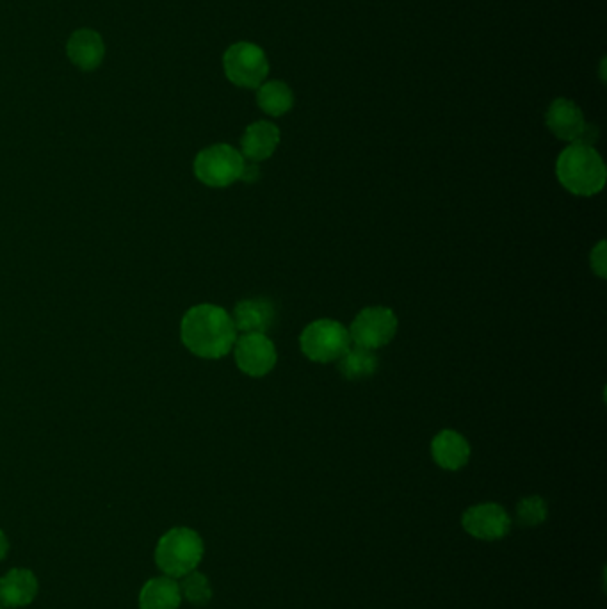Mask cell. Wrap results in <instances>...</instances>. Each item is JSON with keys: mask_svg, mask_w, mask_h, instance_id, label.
<instances>
[{"mask_svg": "<svg viewBox=\"0 0 607 609\" xmlns=\"http://www.w3.org/2000/svg\"><path fill=\"white\" fill-rule=\"evenodd\" d=\"M187 350L202 358L225 357L237 339L234 319L218 305L202 303L186 312L180 326Z\"/></svg>", "mask_w": 607, "mask_h": 609, "instance_id": "obj_1", "label": "cell"}, {"mask_svg": "<svg viewBox=\"0 0 607 609\" xmlns=\"http://www.w3.org/2000/svg\"><path fill=\"white\" fill-rule=\"evenodd\" d=\"M559 184L572 195H599L606 186L607 170L604 159L591 145L572 143L565 148L556 163Z\"/></svg>", "mask_w": 607, "mask_h": 609, "instance_id": "obj_2", "label": "cell"}, {"mask_svg": "<svg viewBox=\"0 0 607 609\" xmlns=\"http://www.w3.org/2000/svg\"><path fill=\"white\" fill-rule=\"evenodd\" d=\"M202 536L195 529L173 528L162 536L155 549V563L168 577H184L202 563Z\"/></svg>", "mask_w": 607, "mask_h": 609, "instance_id": "obj_3", "label": "cell"}, {"mask_svg": "<svg viewBox=\"0 0 607 609\" xmlns=\"http://www.w3.org/2000/svg\"><path fill=\"white\" fill-rule=\"evenodd\" d=\"M303 355L316 364L337 362L351 348L346 326L335 319H317L301 332Z\"/></svg>", "mask_w": 607, "mask_h": 609, "instance_id": "obj_4", "label": "cell"}, {"mask_svg": "<svg viewBox=\"0 0 607 609\" xmlns=\"http://www.w3.org/2000/svg\"><path fill=\"white\" fill-rule=\"evenodd\" d=\"M223 68L228 81L235 86L257 90L266 82L269 74L268 56L259 45L250 41H239L225 52Z\"/></svg>", "mask_w": 607, "mask_h": 609, "instance_id": "obj_5", "label": "cell"}, {"mask_svg": "<svg viewBox=\"0 0 607 609\" xmlns=\"http://www.w3.org/2000/svg\"><path fill=\"white\" fill-rule=\"evenodd\" d=\"M244 157L237 148L219 143L205 148L195 159V175L209 187H228L241 179Z\"/></svg>", "mask_w": 607, "mask_h": 609, "instance_id": "obj_6", "label": "cell"}, {"mask_svg": "<svg viewBox=\"0 0 607 609\" xmlns=\"http://www.w3.org/2000/svg\"><path fill=\"white\" fill-rule=\"evenodd\" d=\"M397 333V316L387 307H367L360 310L349 326V337L355 346L367 350H380L387 346Z\"/></svg>", "mask_w": 607, "mask_h": 609, "instance_id": "obj_7", "label": "cell"}, {"mask_svg": "<svg viewBox=\"0 0 607 609\" xmlns=\"http://www.w3.org/2000/svg\"><path fill=\"white\" fill-rule=\"evenodd\" d=\"M235 364L251 378H262L276 366V348L266 333H243L234 344Z\"/></svg>", "mask_w": 607, "mask_h": 609, "instance_id": "obj_8", "label": "cell"}, {"mask_svg": "<svg viewBox=\"0 0 607 609\" xmlns=\"http://www.w3.org/2000/svg\"><path fill=\"white\" fill-rule=\"evenodd\" d=\"M462 526L470 536L494 542L510 533L511 520L501 504L483 503L463 513Z\"/></svg>", "mask_w": 607, "mask_h": 609, "instance_id": "obj_9", "label": "cell"}, {"mask_svg": "<svg viewBox=\"0 0 607 609\" xmlns=\"http://www.w3.org/2000/svg\"><path fill=\"white\" fill-rule=\"evenodd\" d=\"M545 123L556 138L570 143H577L588 125L581 107L568 98H556L552 102L545 114Z\"/></svg>", "mask_w": 607, "mask_h": 609, "instance_id": "obj_10", "label": "cell"}, {"mask_svg": "<svg viewBox=\"0 0 607 609\" xmlns=\"http://www.w3.org/2000/svg\"><path fill=\"white\" fill-rule=\"evenodd\" d=\"M235 330L243 333H266L276 319L275 303L269 298L239 301L234 309Z\"/></svg>", "mask_w": 607, "mask_h": 609, "instance_id": "obj_11", "label": "cell"}, {"mask_svg": "<svg viewBox=\"0 0 607 609\" xmlns=\"http://www.w3.org/2000/svg\"><path fill=\"white\" fill-rule=\"evenodd\" d=\"M280 129L275 123L260 120V122L251 123L248 129L244 130L243 139H241V154L246 157L251 163H260L266 161L271 155L275 154L276 148L280 145Z\"/></svg>", "mask_w": 607, "mask_h": 609, "instance_id": "obj_12", "label": "cell"}, {"mask_svg": "<svg viewBox=\"0 0 607 609\" xmlns=\"http://www.w3.org/2000/svg\"><path fill=\"white\" fill-rule=\"evenodd\" d=\"M431 456L438 467L446 471H460L470 460L469 440L458 431H440L431 442Z\"/></svg>", "mask_w": 607, "mask_h": 609, "instance_id": "obj_13", "label": "cell"}, {"mask_svg": "<svg viewBox=\"0 0 607 609\" xmlns=\"http://www.w3.org/2000/svg\"><path fill=\"white\" fill-rule=\"evenodd\" d=\"M38 595V579L31 570L13 569L0 579V604L4 608H24Z\"/></svg>", "mask_w": 607, "mask_h": 609, "instance_id": "obj_14", "label": "cell"}, {"mask_svg": "<svg viewBox=\"0 0 607 609\" xmlns=\"http://www.w3.org/2000/svg\"><path fill=\"white\" fill-rule=\"evenodd\" d=\"M66 50L73 65L79 66L84 72L95 70L106 54L102 36L91 29H81L73 33Z\"/></svg>", "mask_w": 607, "mask_h": 609, "instance_id": "obj_15", "label": "cell"}, {"mask_svg": "<svg viewBox=\"0 0 607 609\" xmlns=\"http://www.w3.org/2000/svg\"><path fill=\"white\" fill-rule=\"evenodd\" d=\"M180 586L173 577H154L139 593V609H179Z\"/></svg>", "mask_w": 607, "mask_h": 609, "instance_id": "obj_16", "label": "cell"}, {"mask_svg": "<svg viewBox=\"0 0 607 609\" xmlns=\"http://www.w3.org/2000/svg\"><path fill=\"white\" fill-rule=\"evenodd\" d=\"M337 369L342 374V378L349 380V382L365 380V378H371L376 373V369H378V357L374 355L373 350L355 346V348H349L337 360Z\"/></svg>", "mask_w": 607, "mask_h": 609, "instance_id": "obj_17", "label": "cell"}, {"mask_svg": "<svg viewBox=\"0 0 607 609\" xmlns=\"http://www.w3.org/2000/svg\"><path fill=\"white\" fill-rule=\"evenodd\" d=\"M257 90V104L269 116H284L294 107V93L284 81L264 82Z\"/></svg>", "mask_w": 607, "mask_h": 609, "instance_id": "obj_18", "label": "cell"}, {"mask_svg": "<svg viewBox=\"0 0 607 609\" xmlns=\"http://www.w3.org/2000/svg\"><path fill=\"white\" fill-rule=\"evenodd\" d=\"M180 593L187 602H191L193 606H205L212 599L211 583L207 576H203L200 572H189L184 576V581L180 583Z\"/></svg>", "mask_w": 607, "mask_h": 609, "instance_id": "obj_19", "label": "cell"}, {"mask_svg": "<svg viewBox=\"0 0 607 609\" xmlns=\"http://www.w3.org/2000/svg\"><path fill=\"white\" fill-rule=\"evenodd\" d=\"M547 503L540 496L524 497L517 504L518 524L526 528H536L547 520Z\"/></svg>", "mask_w": 607, "mask_h": 609, "instance_id": "obj_20", "label": "cell"}, {"mask_svg": "<svg viewBox=\"0 0 607 609\" xmlns=\"http://www.w3.org/2000/svg\"><path fill=\"white\" fill-rule=\"evenodd\" d=\"M591 269H593L600 278H606V241H600V243L593 248V252H591Z\"/></svg>", "mask_w": 607, "mask_h": 609, "instance_id": "obj_21", "label": "cell"}, {"mask_svg": "<svg viewBox=\"0 0 607 609\" xmlns=\"http://www.w3.org/2000/svg\"><path fill=\"white\" fill-rule=\"evenodd\" d=\"M260 177V168L259 163H246L244 161L243 171H241V179L243 182H248V184H253V182H257Z\"/></svg>", "mask_w": 607, "mask_h": 609, "instance_id": "obj_22", "label": "cell"}, {"mask_svg": "<svg viewBox=\"0 0 607 609\" xmlns=\"http://www.w3.org/2000/svg\"><path fill=\"white\" fill-rule=\"evenodd\" d=\"M8 551H9L8 536H6V533H4V531H2V529H0V561L4 560V558H6V556H8Z\"/></svg>", "mask_w": 607, "mask_h": 609, "instance_id": "obj_23", "label": "cell"}, {"mask_svg": "<svg viewBox=\"0 0 607 609\" xmlns=\"http://www.w3.org/2000/svg\"><path fill=\"white\" fill-rule=\"evenodd\" d=\"M0 609H2V606H0Z\"/></svg>", "mask_w": 607, "mask_h": 609, "instance_id": "obj_24", "label": "cell"}]
</instances>
